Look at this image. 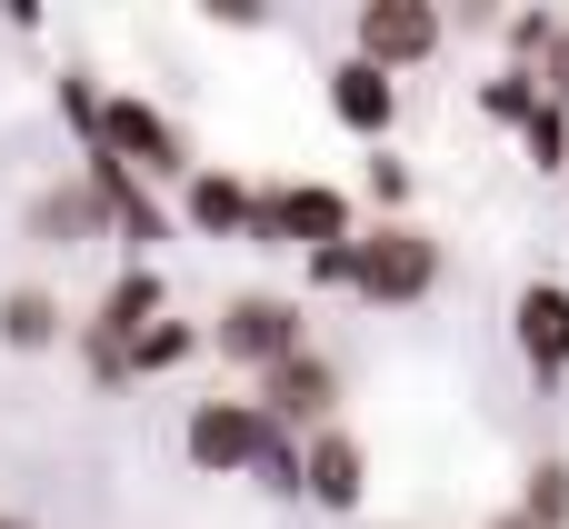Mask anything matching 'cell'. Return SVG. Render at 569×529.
Listing matches in <instances>:
<instances>
[{"mask_svg": "<svg viewBox=\"0 0 569 529\" xmlns=\"http://www.w3.org/2000/svg\"><path fill=\"white\" fill-rule=\"evenodd\" d=\"M430 290H440V240H430L420 220L360 230V300H370V310H410V300H430Z\"/></svg>", "mask_w": 569, "mask_h": 529, "instance_id": "1", "label": "cell"}, {"mask_svg": "<svg viewBox=\"0 0 569 529\" xmlns=\"http://www.w3.org/2000/svg\"><path fill=\"white\" fill-rule=\"evenodd\" d=\"M250 240H270V250H340V240H360V230H350V200H340L330 180H280V190H260Z\"/></svg>", "mask_w": 569, "mask_h": 529, "instance_id": "2", "label": "cell"}, {"mask_svg": "<svg viewBox=\"0 0 569 529\" xmlns=\"http://www.w3.org/2000/svg\"><path fill=\"white\" fill-rule=\"evenodd\" d=\"M210 350L270 380L280 360H300V350H310V340H300V300H280V290H240V300L210 320Z\"/></svg>", "mask_w": 569, "mask_h": 529, "instance_id": "3", "label": "cell"}, {"mask_svg": "<svg viewBox=\"0 0 569 529\" xmlns=\"http://www.w3.org/2000/svg\"><path fill=\"white\" fill-rule=\"evenodd\" d=\"M440 30H450V20H440L430 0H360V20H350V60H370V70L400 80V70H420V60L440 50Z\"/></svg>", "mask_w": 569, "mask_h": 529, "instance_id": "4", "label": "cell"}, {"mask_svg": "<svg viewBox=\"0 0 569 529\" xmlns=\"http://www.w3.org/2000/svg\"><path fill=\"white\" fill-rule=\"evenodd\" d=\"M180 450H190V470L240 480V470H260V450H270V410H260V400H200L190 430H180Z\"/></svg>", "mask_w": 569, "mask_h": 529, "instance_id": "5", "label": "cell"}, {"mask_svg": "<svg viewBox=\"0 0 569 529\" xmlns=\"http://www.w3.org/2000/svg\"><path fill=\"white\" fill-rule=\"evenodd\" d=\"M100 150H110V160H130V170H160V180H180V170H190V140H180L150 100H130V90L100 110Z\"/></svg>", "mask_w": 569, "mask_h": 529, "instance_id": "6", "label": "cell"}, {"mask_svg": "<svg viewBox=\"0 0 569 529\" xmlns=\"http://www.w3.org/2000/svg\"><path fill=\"white\" fill-rule=\"evenodd\" d=\"M260 410H270V430H330V410H340V370H330L320 350H300V360H280V370L260 380Z\"/></svg>", "mask_w": 569, "mask_h": 529, "instance_id": "7", "label": "cell"}, {"mask_svg": "<svg viewBox=\"0 0 569 529\" xmlns=\"http://www.w3.org/2000/svg\"><path fill=\"white\" fill-rule=\"evenodd\" d=\"M510 340H520L530 380H569V290L560 280H530L510 300Z\"/></svg>", "mask_w": 569, "mask_h": 529, "instance_id": "8", "label": "cell"}, {"mask_svg": "<svg viewBox=\"0 0 569 529\" xmlns=\"http://www.w3.org/2000/svg\"><path fill=\"white\" fill-rule=\"evenodd\" d=\"M330 120L360 130V140H390V120H400V80L370 70V60H340V70H330Z\"/></svg>", "mask_w": 569, "mask_h": 529, "instance_id": "9", "label": "cell"}, {"mask_svg": "<svg viewBox=\"0 0 569 529\" xmlns=\"http://www.w3.org/2000/svg\"><path fill=\"white\" fill-rule=\"evenodd\" d=\"M90 190H100V210H110V230L130 240V250H150L170 220H160V200L130 180V160H110V150H90Z\"/></svg>", "mask_w": 569, "mask_h": 529, "instance_id": "10", "label": "cell"}, {"mask_svg": "<svg viewBox=\"0 0 569 529\" xmlns=\"http://www.w3.org/2000/svg\"><path fill=\"white\" fill-rule=\"evenodd\" d=\"M360 490H370V450H360L350 430H310V490H300V500L360 510Z\"/></svg>", "mask_w": 569, "mask_h": 529, "instance_id": "11", "label": "cell"}, {"mask_svg": "<svg viewBox=\"0 0 569 529\" xmlns=\"http://www.w3.org/2000/svg\"><path fill=\"white\" fill-rule=\"evenodd\" d=\"M180 210H190V230H210V240H250V210H260V190H250V180H230V170H190Z\"/></svg>", "mask_w": 569, "mask_h": 529, "instance_id": "12", "label": "cell"}, {"mask_svg": "<svg viewBox=\"0 0 569 529\" xmlns=\"http://www.w3.org/2000/svg\"><path fill=\"white\" fill-rule=\"evenodd\" d=\"M160 300H170V290H160V270H150V260H130V270L110 280V300H100V320H90V330H110V340L130 350V340H140L150 320H170Z\"/></svg>", "mask_w": 569, "mask_h": 529, "instance_id": "13", "label": "cell"}, {"mask_svg": "<svg viewBox=\"0 0 569 529\" xmlns=\"http://www.w3.org/2000/svg\"><path fill=\"white\" fill-rule=\"evenodd\" d=\"M30 230L70 250V240H90V230H110V210H100V190L80 180V190H40V200H30Z\"/></svg>", "mask_w": 569, "mask_h": 529, "instance_id": "14", "label": "cell"}, {"mask_svg": "<svg viewBox=\"0 0 569 529\" xmlns=\"http://www.w3.org/2000/svg\"><path fill=\"white\" fill-rule=\"evenodd\" d=\"M60 340V300L50 290H0V350H50Z\"/></svg>", "mask_w": 569, "mask_h": 529, "instance_id": "15", "label": "cell"}, {"mask_svg": "<svg viewBox=\"0 0 569 529\" xmlns=\"http://www.w3.org/2000/svg\"><path fill=\"white\" fill-rule=\"evenodd\" d=\"M480 110H490L500 130H530V120L550 110V90H540V70H500V80H480Z\"/></svg>", "mask_w": 569, "mask_h": 529, "instance_id": "16", "label": "cell"}, {"mask_svg": "<svg viewBox=\"0 0 569 529\" xmlns=\"http://www.w3.org/2000/svg\"><path fill=\"white\" fill-rule=\"evenodd\" d=\"M520 510H530L540 529H569V460H560V450L520 470Z\"/></svg>", "mask_w": 569, "mask_h": 529, "instance_id": "17", "label": "cell"}, {"mask_svg": "<svg viewBox=\"0 0 569 529\" xmlns=\"http://www.w3.org/2000/svg\"><path fill=\"white\" fill-rule=\"evenodd\" d=\"M190 350H200V330H190V320H150V330L130 340V370H140V380H160V370H180Z\"/></svg>", "mask_w": 569, "mask_h": 529, "instance_id": "18", "label": "cell"}, {"mask_svg": "<svg viewBox=\"0 0 569 529\" xmlns=\"http://www.w3.org/2000/svg\"><path fill=\"white\" fill-rule=\"evenodd\" d=\"M60 110H70V130H80V140L100 150V110H110V100L90 90V70H60Z\"/></svg>", "mask_w": 569, "mask_h": 529, "instance_id": "19", "label": "cell"}, {"mask_svg": "<svg viewBox=\"0 0 569 529\" xmlns=\"http://www.w3.org/2000/svg\"><path fill=\"white\" fill-rule=\"evenodd\" d=\"M80 360H90V380H110V390H120V380H140V370H130V350H120L110 330H80Z\"/></svg>", "mask_w": 569, "mask_h": 529, "instance_id": "20", "label": "cell"}, {"mask_svg": "<svg viewBox=\"0 0 569 529\" xmlns=\"http://www.w3.org/2000/svg\"><path fill=\"white\" fill-rule=\"evenodd\" d=\"M520 140H530V160H540V170H560V160H569V110H540Z\"/></svg>", "mask_w": 569, "mask_h": 529, "instance_id": "21", "label": "cell"}, {"mask_svg": "<svg viewBox=\"0 0 569 529\" xmlns=\"http://www.w3.org/2000/svg\"><path fill=\"white\" fill-rule=\"evenodd\" d=\"M310 280H320V290H360V240H340V250H310Z\"/></svg>", "mask_w": 569, "mask_h": 529, "instance_id": "22", "label": "cell"}, {"mask_svg": "<svg viewBox=\"0 0 569 529\" xmlns=\"http://www.w3.org/2000/svg\"><path fill=\"white\" fill-rule=\"evenodd\" d=\"M370 200H390V210H400V200H410V170H400V160H390V150H380V160H370Z\"/></svg>", "mask_w": 569, "mask_h": 529, "instance_id": "23", "label": "cell"}, {"mask_svg": "<svg viewBox=\"0 0 569 529\" xmlns=\"http://www.w3.org/2000/svg\"><path fill=\"white\" fill-rule=\"evenodd\" d=\"M480 529H540V520H530V510L510 500V510H490V520H480Z\"/></svg>", "mask_w": 569, "mask_h": 529, "instance_id": "24", "label": "cell"}, {"mask_svg": "<svg viewBox=\"0 0 569 529\" xmlns=\"http://www.w3.org/2000/svg\"><path fill=\"white\" fill-rule=\"evenodd\" d=\"M0 529H40V520H20V510H0Z\"/></svg>", "mask_w": 569, "mask_h": 529, "instance_id": "25", "label": "cell"}]
</instances>
